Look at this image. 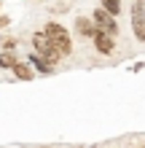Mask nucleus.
<instances>
[{"label":"nucleus","instance_id":"1","mask_svg":"<svg viewBox=\"0 0 145 148\" xmlns=\"http://www.w3.org/2000/svg\"><path fill=\"white\" fill-rule=\"evenodd\" d=\"M32 49H35L38 54L46 59V62H51V65H57V62H59V57H62V51L57 49V43L51 40V35H48L46 30L32 35Z\"/></svg>","mask_w":145,"mask_h":148},{"label":"nucleus","instance_id":"2","mask_svg":"<svg viewBox=\"0 0 145 148\" xmlns=\"http://www.w3.org/2000/svg\"><path fill=\"white\" fill-rule=\"evenodd\" d=\"M46 32L51 35V40L57 43V49L62 51V57H67L73 51V40H70V32H67L62 24H57V22H48L46 24Z\"/></svg>","mask_w":145,"mask_h":148},{"label":"nucleus","instance_id":"3","mask_svg":"<svg viewBox=\"0 0 145 148\" xmlns=\"http://www.w3.org/2000/svg\"><path fill=\"white\" fill-rule=\"evenodd\" d=\"M91 19H94L97 30H102V32H110V35H116V32H118V24H116V14H110V11H108L105 5L94 8V14H91Z\"/></svg>","mask_w":145,"mask_h":148},{"label":"nucleus","instance_id":"4","mask_svg":"<svg viewBox=\"0 0 145 148\" xmlns=\"http://www.w3.org/2000/svg\"><path fill=\"white\" fill-rule=\"evenodd\" d=\"M132 30L137 40H145V0H137L132 8Z\"/></svg>","mask_w":145,"mask_h":148},{"label":"nucleus","instance_id":"5","mask_svg":"<svg viewBox=\"0 0 145 148\" xmlns=\"http://www.w3.org/2000/svg\"><path fill=\"white\" fill-rule=\"evenodd\" d=\"M94 46H97V51H99V54H113V49H116L113 35H110V32L97 30V35H94Z\"/></svg>","mask_w":145,"mask_h":148},{"label":"nucleus","instance_id":"6","mask_svg":"<svg viewBox=\"0 0 145 148\" xmlns=\"http://www.w3.org/2000/svg\"><path fill=\"white\" fill-rule=\"evenodd\" d=\"M75 27H78V32L81 35H91L94 38L97 35V24H94V19H86V16H78V19H75Z\"/></svg>","mask_w":145,"mask_h":148},{"label":"nucleus","instance_id":"7","mask_svg":"<svg viewBox=\"0 0 145 148\" xmlns=\"http://www.w3.org/2000/svg\"><path fill=\"white\" fill-rule=\"evenodd\" d=\"M14 75L19 78V81H32V62L27 59V62H16V67H14Z\"/></svg>","mask_w":145,"mask_h":148},{"label":"nucleus","instance_id":"8","mask_svg":"<svg viewBox=\"0 0 145 148\" xmlns=\"http://www.w3.org/2000/svg\"><path fill=\"white\" fill-rule=\"evenodd\" d=\"M27 59H30V62H32V67H35V70H38V73H54V70H51V62H46V59H43V57H40V54H38V51H35V54H30Z\"/></svg>","mask_w":145,"mask_h":148},{"label":"nucleus","instance_id":"9","mask_svg":"<svg viewBox=\"0 0 145 148\" xmlns=\"http://www.w3.org/2000/svg\"><path fill=\"white\" fill-rule=\"evenodd\" d=\"M0 67H3V70H14L16 67V59H14L11 51H3V54H0Z\"/></svg>","mask_w":145,"mask_h":148},{"label":"nucleus","instance_id":"10","mask_svg":"<svg viewBox=\"0 0 145 148\" xmlns=\"http://www.w3.org/2000/svg\"><path fill=\"white\" fill-rule=\"evenodd\" d=\"M102 5H105L110 14H118V11H121V0H102Z\"/></svg>","mask_w":145,"mask_h":148},{"label":"nucleus","instance_id":"11","mask_svg":"<svg viewBox=\"0 0 145 148\" xmlns=\"http://www.w3.org/2000/svg\"><path fill=\"white\" fill-rule=\"evenodd\" d=\"M140 148H145V145H140Z\"/></svg>","mask_w":145,"mask_h":148}]
</instances>
